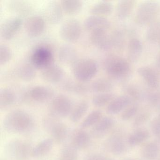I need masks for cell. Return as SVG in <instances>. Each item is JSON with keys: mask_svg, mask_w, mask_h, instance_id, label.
<instances>
[{"mask_svg": "<svg viewBox=\"0 0 160 160\" xmlns=\"http://www.w3.org/2000/svg\"><path fill=\"white\" fill-rule=\"evenodd\" d=\"M32 116L25 110L17 109L8 113L3 119L5 131L12 134H22L29 132L34 127Z\"/></svg>", "mask_w": 160, "mask_h": 160, "instance_id": "obj_1", "label": "cell"}, {"mask_svg": "<svg viewBox=\"0 0 160 160\" xmlns=\"http://www.w3.org/2000/svg\"><path fill=\"white\" fill-rule=\"evenodd\" d=\"M103 67L110 78L119 81L129 78L132 72L131 62L127 59L116 54L107 56L103 62Z\"/></svg>", "mask_w": 160, "mask_h": 160, "instance_id": "obj_2", "label": "cell"}, {"mask_svg": "<svg viewBox=\"0 0 160 160\" xmlns=\"http://www.w3.org/2000/svg\"><path fill=\"white\" fill-rule=\"evenodd\" d=\"M160 12V5L158 2L153 0L145 1L137 7L134 21L140 27L148 26L157 20Z\"/></svg>", "mask_w": 160, "mask_h": 160, "instance_id": "obj_3", "label": "cell"}, {"mask_svg": "<svg viewBox=\"0 0 160 160\" xmlns=\"http://www.w3.org/2000/svg\"><path fill=\"white\" fill-rule=\"evenodd\" d=\"M72 66L73 76L79 82L86 83L90 81L98 72V63L90 58H78Z\"/></svg>", "mask_w": 160, "mask_h": 160, "instance_id": "obj_4", "label": "cell"}, {"mask_svg": "<svg viewBox=\"0 0 160 160\" xmlns=\"http://www.w3.org/2000/svg\"><path fill=\"white\" fill-rule=\"evenodd\" d=\"M43 127L54 142L63 143L70 135L68 126L60 119L48 115L42 119Z\"/></svg>", "mask_w": 160, "mask_h": 160, "instance_id": "obj_5", "label": "cell"}, {"mask_svg": "<svg viewBox=\"0 0 160 160\" xmlns=\"http://www.w3.org/2000/svg\"><path fill=\"white\" fill-rule=\"evenodd\" d=\"M32 148L28 141L19 139L9 141L5 147V152L12 160H26L32 157Z\"/></svg>", "mask_w": 160, "mask_h": 160, "instance_id": "obj_6", "label": "cell"}, {"mask_svg": "<svg viewBox=\"0 0 160 160\" xmlns=\"http://www.w3.org/2000/svg\"><path fill=\"white\" fill-rule=\"evenodd\" d=\"M73 108L72 100L68 96L60 94L54 96L48 107V115L58 118L70 116Z\"/></svg>", "mask_w": 160, "mask_h": 160, "instance_id": "obj_7", "label": "cell"}, {"mask_svg": "<svg viewBox=\"0 0 160 160\" xmlns=\"http://www.w3.org/2000/svg\"><path fill=\"white\" fill-rule=\"evenodd\" d=\"M55 96V92L52 88L43 85L31 87L24 93L23 100L26 102L44 103L51 101Z\"/></svg>", "mask_w": 160, "mask_h": 160, "instance_id": "obj_8", "label": "cell"}, {"mask_svg": "<svg viewBox=\"0 0 160 160\" xmlns=\"http://www.w3.org/2000/svg\"><path fill=\"white\" fill-rule=\"evenodd\" d=\"M82 27L80 21L75 18H70L62 24L59 35L63 41L68 43L77 42L81 37Z\"/></svg>", "mask_w": 160, "mask_h": 160, "instance_id": "obj_9", "label": "cell"}, {"mask_svg": "<svg viewBox=\"0 0 160 160\" xmlns=\"http://www.w3.org/2000/svg\"><path fill=\"white\" fill-rule=\"evenodd\" d=\"M54 56L50 48L40 46L35 48L30 57L31 64L36 69L43 70L54 63Z\"/></svg>", "mask_w": 160, "mask_h": 160, "instance_id": "obj_10", "label": "cell"}, {"mask_svg": "<svg viewBox=\"0 0 160 160\" xmlns=\"http://www.w3.org/2000/svg\"><path fill=\"white\" fill-rule=\"evenodd\" d=\"M128 139H125L122 134L115 132L112 134L106 141L105 148L107 150L116 155L123 154L128 149Z\"/></svg>", "mask_w": 160, "mask_h": 160, "instance_id": "obj_11", "label": "cell"}, {"mask_svg": "<svg viewBox=\"0 0 160 160\" xmlns=\"http://www.w3.org/2000/svg\"><path fill=\"white\" fill-rule=\"evenodd\" d=\"M108 30H103L90 33L91 43L95 47L102 51H108L114 48L112 33H109Z\"/></svg>", "mask_w": 160, "mask_h": 160, "instance_id": "obj_12", "label": "cell"}, {"mask_svg": "<svg viewBox=\"0 0 160 160\" xmlns=\"http://www.w3.org/2000/svg\"><path fill=\"white\" fill-rule=\"evenodd\" d=\"M22 19L18 17H12L4 20L0 28V37L4 41L14 38L21 28Z\"/></svg>", "mask_w": 160, "mask_h": 160, "instance_id": "obj_13", "label": "cell"}, {"mask_svg": "<svg viewBox=\"0 0 160 160\" xmlns=\"http://www.w3.org/2000/svg\"><path fill=\"white\" fill-rule=\"evenodd\" d=\"M45 21L40 16L32 15L29 17L24 23L25 31L30 37H39L43 33L45 28Z\"/></svg>", "mask_w": 160, "mask_h": 160, "instance_id": "obj_14", "label": "cell"}, {"mask_svg": "<svg viewBox=\"0 0 160 160\" xmlns=\"http://www.w3.org/2000/svg\"><path fill=\"white\" fill-rule=\"evenodd\" d=\"M69 136L70 145L78 150L85 149L90 145L92 136L85 129H74L70 133Z\"/></svg>", "mask_w": 160, "mask_h": 160, "instance_id": "obj_15", "label": "cell"}, {"mask_svg": "<svg viewBox=\"0 0 160 160\" xmlns=\"http://www.w3.org/2000/svg\"><path fill=\"white\" fill-rule=\"evenodd\" d=\"M138 76L150 90H156L160 85V78L156 71L148 66H142L137 69Z\"/></svg>", "mask_w": 160, "mask_h": 160, "instance_id": "obj_16", "label": "cell"}, {"mask_svg": "<svg viewBox=\"0 0 160 160\" xmlns=\"http://www.w3.org/2000/svg\"><path fill=\"white\" fill-rule=\"evenodd\" d=\"M63 12L60 2H49L44 10V15L47 21L52 25L59 24L63 18Z\"/></svg>", "mask_w": 160, "mask_h": 160, "instance_id": "obj_17", "label": "cell"}, {"mask_svg": "<svg viewBox=\"0 0 160 160\" xmlns=\"http://www.w3.org/2000/svg\"><path fill=\"white\" fill-rule=\"evenodd\" d=\"M84 27L90 33L97 31L108 30L111 27V23L106 18L91 15L84 20Z\"/></svg>", "mask_w": 160, "mask_h": 160, "instance_id": "obj_18", "label": "cell"}, {"mask_svg": "<svg viewBox=\"0 0 160 160\" xmlns=\"http://www.w3.org/2000/svg\"><path fill=\"white\" fill-rule=\"evenodd\" d=\"M41 75L44 82L49 84H57L63 79L64 72L59 65L53 63L42 70Z\"/></svg>", "mask_w": 160, "mask_h": 160, "instance_id": "obj_19", "label": "cell"}, {"mask_svg": "<svg viewBox=\"0 0 160 160\" xmlns=\"http://www.w3.org/2000/svg\"><path fill=\"white\" fill-rule=\"evenodd\" d=\"M115 124V121L113 118L103 117L96 125L92 128L90 133L92 137L95 138H101L110 132Z\"/></svg>", "mask_w": 160, "mask_h": 160, "instance_id": "obj_20", "label": "cell"}, {"mask_svg": "<svg viewBox=\"0 0 160 160\" xmlns=\"http://www.w3.org/2000/svg\"><path fill=\"white\" fill-rule=\"evenodd\" d=\"M132 102L131 98L125 94L116 96L107 106V113L109 115H117L122 112Z\"/></svg>", "mask_w": 160, "mask_h": 160, "instance_id": "obj_21", "label": "cell"}, {"mask_svg": "<svg viewBox=\"0 0 160 160\" xmlns=\"http://www.w3.org/2000/svg\"><path fill=\"white\" fill-rule=\"evenodd\" d=\"M143 45L141 41L137 38H132L127 45V59L131 63L137 62L143 53Z\"/></svg>", "mask_w": 160, "mask_h": 160, "instance_id": "obj_22", "label": "cell"}, {"mask_svg": "<svg viewBox=\"0 0 160 160\" xmlns=\"http://www.w3.org/2000/svg\"><path fill=\"white\" fill-rule=\"evenodd\" d=\"M78 54L76 49L71 45H62L59 49V60L63 64L72 65L78 59Z\"/></svg>", "mask_w": 160, "mask_h": 160, "instance_id": "obj_23", "label": "cell"}, {"mask_svg": "<svg viewBox=\"0 0 160 160\" xmlns=\"http://www.w3.org/2000/svg\"><path fill=\"white\" fill-rule=\"evenodd\" d=\"M136 1L134 0H121L117 3L116 16L118 19L125 20L131 15L135 7Z\"/></svg>", "mask_w": 160, "mask_h": 160, "instance_id": "obj_24", "label": "cell"}, {"mask_svg": "<svg viewBox=\"0 0 160 160\" xmlns=\"http://www.w3.org/2000/svg\"><path fill=\"white\" fill-rule=\"evenodd\" d=\"M114 88L111 80L103 78L95 79L89 85L90 91L96 94L111 92Z\"/></svg>", "mask_w": 160, "mask_h": 160, "instance_id": "obj_25", "label": "cell"}, {"mask_svg": "<svg viewBox=\"0 0 160 160\" xmlns=\"http://www.w3.org/2000/svg\"><path fill=\"white\" fill-rule=\"evenodd\" d=\"M114 11V6L109 1H100L93 4L90 10L92 15L106 17L110 15Z\"/></svg>", "mask_w": 160, "mask_h": 160, "instance_id": "obj_26", "label": "cell"}, {"mask_svg": "<svg viewBox=\"0 0 160 160\" xmlns=\"http://www.w3.org/2000/svg\"><path fill=\"white\" fill-rule=\"evenodd\" d=\"M62 87L64 91L78 95L86 94L90 91L89 86L87 85L86 83L77 80V82L71 80H67L63 83Z\"/></svg>", "mask_w": 160, "mask_h": 160, "instance_id": "obj_27", "label": "cell"}, {"mask_svg": "<svg viewBox=\"0 0 160 160\" xmlns=\"http://www.w3.org/2000/svg\"><path fill=\"white\" fill-rule=\"evenodd\" d=\"M54 143L52 138H46L42 140L33 148L32 157L39 158L45 156L53 148Z\"/></svg>", "mask_w": 160, "mask_h": 160, "instance_id": "obj_28", "label": "cell"}, {"mask_svg": "<svg viewBox=\"0 0 160 160\" xmlns=\"http://www.w3.org/2000/svg\"><path fill=\"white\" fill-rule=\"evenodd\" d=\"M16 96L14 92L9 88H4L0 90V109L5 110L15 102Z\"/></svg>", "mask_w": 160, "mask_h": 160, "instance_id": "obj_29", "label": "cell"}, {"mask_svg": "<svg viewBox=\"0 0 160 160\" xmlns=\"http://www.w3.org/2000/svg\"><path fill=\"white\" fill-rule=\"evenodd\" d=\"M89 107L88 101L82 100L73 106L70 114V119L74 123L79 122L87 114Z\"/></svg>", "mask_w": 160, "mask_h": 160, "instance_id": "obj_30", "label": "cell"}, {"mask_svg": "<svg viewBox=\"0 0 160 160\" xmlns=\"http://www.w3.org/2000/svg\"><path fill=\"white\" fill-rule=\"evenodd\" d=\"M60 2L63 12L68 15L78 14L83 7V2L80 0H62Z\"/></svg>", "mask_w": 160, "mask_h": 160, "instance_id": "obj_31", "label": "cell"}, {"mask_svg": "<svg viewBox=\"0 0 160 160\" xmlns=\"http://www.w3.org/2000/svg\"><path fill=\"white\" fill-rule=\"evenodd\" d=\"M7 7L8 10L11 12L21 15L29 13L32 9L29 3L23 1L17 0L9 1L7 3Z\"/></svg>", "mask_w": 160, "mask_h": 160, "instance_id": "obj_32", "label": "cell"}, {"mask_svg": "<svg viewBox=\"0 0 160 160\" xmlns=\"http://www.w3.org/2000/svg\"><path fill=\"white\" fill-rule=\"evenodd\" d=\"M160 148L158 142H149L145 144L141 150L142 157L147 160H155L158 158Z\"/></svg>", "mask_w": 160, "mask_h": 160, "instance_id": "obj_33", "label": "cell"}, {"mask_svg": "<svg viewBox=\"0 0 160 160\" xmlns=\"http://www.w3.org/2000/svg\"><path fill=\"white\" fill-rule=\"evenodd\" d=\"M17 75L22 81L30 82L33 80L36 76V69L31 63H25L18 67Z\"/></svg>", "mask_w": 160, "mask_h": 160, "instance_id": "obj_34", "label": "cell"}, {"mask_svg": "<svg viewBox=\"0 0 160 160\" xmlns=\"http://www.w3.org/2000/svg\"><path fill=\"white\" fill-rule=\"evenodd\" d=\"M149 132L146 129H138L132 133L128 138V144L132 147L137 146L148 139Z\"/></svg>", "mask_w": 160, "mask_h": 160, "instance_id": "obj_35", "label": "cell"}, {"mask_svg": "<svg viewBox=\"0 0 160 160\" xmlns=\"http://www.w3.org/2000/svg\"><path fill=\"white\" fill-rule=\"evenodd\" d=\"M147 41L151 43L159 42L160 41V20H157L148 26L146 32Z\"/></svg>", "mask_w": 160, "mask_h": 160, "instance_id": "obj_36", "label": "cell"}, {"mask_svg": "<svg viewBox=\"0 0 160 160\" xmlns=\"http://www.w3.org/2000/svg\"><path fill=\"white\" fill-rule=\"evenodd\" d=\"M102 118V113L99 110H93L90 113L80 124V128L87 129L92 128Z\"/></svg>", "mask_w": 160, "mask_h": 160, "instance_id": "obj_37", "label": "cell"}, {"mask_svg": "<svg viewBox=\"0 0 160 160\" xmlns=\"http://www.w3.org/2000/svg\"><path fill=\"white\" fill-rule=\"evenodd\" d=\"M116 97V95L112 92L97 93L92 98V104L98 108L107 106Z\"/></svg>", "mask_w": 160, "mask_h": 160, "instance_id": "obj_38", "label": "cell"}, {"mask_svg": "<svg viewBox=\"0 0 160 160\" xmlns=\"http://www.w3.org/2000/svg\"><path fill=\"white\" fill-rule=\"evenodd\" d=\"M125 94L128 95L133 102H139L145 99V92L134 84H127L123 87Z\"/></svg>", "mask_w": 160, "mask_h": 160, "instance_id": "obj_39", "label": "cell"}, {"mask_svg": "<svg viewBox=\"0 0 160 160\" xmlns=\"http://www.w3.org/2000/svg\"><path fill=\"white\" fill-rule=\"evenodd\" d=\"M78 150L68 145L64 146L61 151L58 160H78Z\"/></svg>", "mask_w": 160, "mask_h": 160, "instance_id": "obj_40", "label": "cell"}, {"mask_svg": "<svg viewBox=\"0 0 160 160\" xmlns=\"http://www.w3.org/2000/svg\"><path fill=\"white\" fill-rule=\"evenodd\" d=\"M13 58L11 48L5 44L0 45V65H4L11 61Z\"/></svg>", "mask_w": 160, "mask_h": 160, "instance_id": "obj_41", "label": "cell"}, {"mask_svg": "<svg viewBox=\"0 0 160 160\" xmlns=\"http://www.w3.org/2000/svg\"><path fill=\"white\" fill-rule=\"evenodd\" d=\"M139 107L137 103H132L126 108L121 114V118L123 121H128L136 116L138 114Z\"/></svg>", "mask_w": 160, "mask_h": 160, "instance_id": "obj_42", "label": "cell"}, {"mask_svg": "<svg viewBox=\"0 0 160 160\" xmlns=\"http://www.w3.org/2000/svg\"><path fill=\"white\" fill-rule=\"evenodd\" d=\"M150 118V114L148 111H144L137 114L133 122L134 127H138L142 126L148 122Z\"/></svg>", "mask_w": 160, "mask_h": 160, "instance_id": "obj_43", "label": "cell"}, {"mask_svg": "<svg viewBox=\"0 0 160 160\" xmlns=\"http://www.w3.org/2000/svg\"><path fill=\"white\" fill-rule=\"evenodd\" d=\"M152 132L155 136H160V112L152 119L150 123Z\"/></svg>", "mask_w": 160, "mask_h": 160, "instance_id": "obj_44", "label": "cell"}, {"mask_svg": "<svg viewBox=\"0 0 160 160\" xmlns=\"http://www.w3.org/2000/svg\"><path fill=\"white\" fill-rule=\"evenodd\" d=\"M83 160H109L107 157L99 153H88L84 157Z\"/></svg>", "mask_w": 160, "mask_h": 160, "instance_id": "obj_45", "label": "cell"}, {"mask_svg": "<svg viewBox=\"0 0 160 160\" xmlns=\"http://www.w3.org/2000/svg\"><path fill=\"white\" fill-rule=\"evenodd\" d=\"M155 62L158 68L160 69V52L158 53L156 56Z\"/></svg>", "mask_w": 160, "mask_h": 160, "instance_id": "obj_46", "label": "cell"}, {"mask_svg": "<svg viewBox=\"0 0 160 160\" xmlns=\"http://www.w3.org/2000/svg\"><path fill=\"white\" fill-rule=\"evenodd\" d=\"M125 160H136V159H131V158H129V159H125Z\"/></svg>", "mask_w": 160, "mask_h": 160, "instance_id": "obj_47", "label": "cell"}, {"mask_svg": "<svg viewBox=\"0 0 160 160\" xmlns=\"http://www.w3.org/2000/svg\"><path fill=\"white\" fill-rule=\"evenodd\" d=\"M158 143H160V136L158 137Z\"/></svg>", "mask_w": 160, "mask_h": 160, "instance_id": "obj_48", "label": "cell"}, {"mask_svg": "<svg viewBox=\"0 0 160 160\" xmlns=\"http://www.w3.org/2000/svg\"><path fill=\"white\" fill-rule=\"evenodd\" d=\"M159 45H160V42H159Z\"/></svg>", "mask_w": 160, "mask_h": 160, "instance_id": "obj_49", "label": "cell"}]
</instances>
